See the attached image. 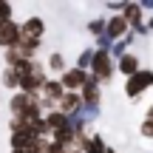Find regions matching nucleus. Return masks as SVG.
<instances>
[{"mask_svg":"<svg viewBox=\"0 0 153 153\" xmlns=\"http://www.w3.org/2000/svg\"><path fill=\"white\" fill-rule=\"evenodd\" d=\"M114 71H116V65H114V60H111L108 48H97L94 57H91V68H88V74H91L97 82H111Z\"/></svg>","mask_w":153,"mask_h":153,"instance_id":"1","label":"nucleus"},{"mask_svg":"<svg viewBox=\"0 0 153 153\" xmlns=\"http://www.w3.org/2000/svg\"><path fill=\"white\" fill-rule=\"evenodd\" d=\"M105 23H108V20H102V17H97V20H88V31H91L94 37H99V34H105Z\"/></svg>","mask_w":153,"mask_h":153,"instance_id":"13","label":"nucleus"},{"mask_svg":"<svg viewBox=\"0 0 153 153\" xmlns=\"http://www.w3.org/2000/svg\"><path fill=\"white\" fill-rule=\"evenodd\" d=\"M139 131H142L145 139H153V119H145L142 125H139Z\"/></svg>","mask_w":153,"mask_h":153,"instance_id":"15","label":"nucleus"},{"mask_svg":"<svg viewBox=\"0 0 153 153\" xmlns=\"http://www.w3.org/2000/svg\"><path fill=\"white\" fill-rule=\"evenodd\" d=\"M11 11H14V6L0 0V23H9V20H11Z\"/></svg>","mask_w":153,"mask_h":153,"instance_id":"14","label":"nucleus"},{"mask_svg":"<svg viewBox=\"0 0 153 153\" xmlns=\"http://www.w3.org/2000/svg\"><path fill=\"white\" fill-rule=\"evenodd\" d=\"M122 17H125L128 26L145 31V26H142V3H125V6H122Z\"/></svg>","mask_w":153,"mask_h":153,"instance_id":"9","label":"nucleus"},{"mask_svg":"<svg viewBox=\"0 0 153 153\" xmlns=\"http://www.w3.org/2000/svg\"><path fill=\"white\" fill-rule=\"evenodd\" d=\"M116 68L122 71V76L131 79L133 74H139V57L136 54H122L119 60H116Z\"/></svg>","mask_w":153,"mask_h":153,"instance_id":"10","label":"nucleus"},{"mask_svg":"<svg viewBox=\"0 0 153 153\" xmlns=\"http://www.w3.org/2000/svg\"><path fill=\"white\" fill-rule=\"evenodd\" d=\"M0 85L3 88H9V91H20V76H17L11 68H3V74H0Z\"/></svg>","mask_w":153,"mask_h":153,"instance_id":"12","label":"nucleus"},{"mask_svg":"<svg viewBox=\"0 0 153 153\" xmlns=\"http://www.w3.org/2000/svg\"><path fill=\"white\" fill-rule=\"evenodd\" d=\"M148 28H150V31H153V17H150V23H148Z\"/></svg>","mask_w":153,"mask_h":153,"instance_id":"16","label":"nucleus"},{"mask_svg":"<svg viewBox=\"0 0 153 153\" xmlns=\"http://www.w3.org/2000/svg\"><path fill=\"white\" fill-rule=\"evenodd\" d=\"M20 34L23 37H31V40H43V34H45L43 17H26V20L20 23Z\"/></svg>","mask_w":153,"mask_h":153,"instance_id":"6","label":"nucleus"},{"mask_svg":"<svg viewBox=\"0 0 153 153\" xmlns=\"http://www.w3.org/2000/svg\"><path fill=\"white\" fill-rule=\"evenodd\" d=\"M128 23H125V17L122 14H114L108 23H105V37L108 40H122V34H128Z\"/></svg>","mask_w":153,"mask_h":153,"instance_id":"8","label":"nucleus"},{"mask_svg":"<svg viewBox=\"0 0 153 153\" xmlns=\"http://www.w3.org/2000/svg\"><path fill=\"white\" fill-rule=\"evenodd\" d=\"M88 76H91L88 71H82V68H76V65H74V68H68V71L60 76V82H62V88H65V91L79 94V91H82V85L88 82Z\"/></svg>","mask_w":153,"mask_h":153,"instance_id":"4","label":"nucleus"},{"mask_svg":"<svg viewBox=\"0 0 153 153\" xmlns=\"http://www.w3.org/2000/svg\"><path fill=\"white\" fill-rule=\"evenodd\" d=\"M11 153H20V150H11Z\"/></svg>","mask_w":153,"mask_h":153,"instance_id":"17","label":"nucleus"},{"mask_svg":"<svg viewBox=\"0 0 153 153\" xmlns=\"http://www.w3.org/2000/svg\"><path fill=\"white\" fill-rule=\"evenodd\" d=\"M148 88H153V71L150 68H139V74H133L125 82V97L128 99H139Z\"/></svg>","mask_w":153,"mask_h":153,"instance_id":"2","label":"nucleus"},{"mask_svg":"<svg viewBox=\"0 0 153 153\" xmlns=\"http://www.w3.org/2000/svg\"><path fill=\"white\" fill-rule=\"evenodd\" d=\"M57 108H60V114H65V116H76L85 105H82V97H79V94L65 91V97L60 99V105H57Z\"/></svg>","mask_w":153,"mask_h":153,"instance_id":"7","label":"nucleus"},{"mask_svg":"<svg viewBox=\"0 0 153 153\" xmlns=\"http://www.w3.org/2000/svg\"><path fill=\"white\" fill-rule=\"evenodd\" d=\"M79 97H82V105H85V108H99V102H102V88H99V82L94 79V76H88V82L82 85Z\"/></svg>","mask_w":153,"mask_h":153,"instance_id":"5","label":"nucleus"},{"mask_svg":"<svg viewBox=\"0 0 153 153\" xmlns=\"http://www.w3.org/2000/svg\"><path fill=\"white\" fill-rule=\"evenodd\" d=\"M45 71H54V74H65L68 65H65V57L60 54V51H51L48 60H45Z\"/></svg>","mask_w":153,"mask_h":153,"instance_id":"11","label":"nucleus"},{"mask_svg":"<svg viewBox=\"0 0 153 153\" xmlns=\"http://www.w3.org/2000/svg\"><path fill=\"white\" fill-rule=\"evenodd\" d=\"M20 45V23L9 20V23H0V48L11 51Z\"/></svg>","mask_w":153,"mask_h":153,"instance_id":"3","label":"nucleus"}]
</instances>
